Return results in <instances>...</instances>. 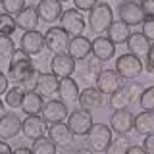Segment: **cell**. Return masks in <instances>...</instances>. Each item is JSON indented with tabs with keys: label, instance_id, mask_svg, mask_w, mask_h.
Segmentation results:
<instances>
[{
	"label": "cell",
	"instance_id": "2",
	"mask_svg": "<svg viewBox=\"0 0 154 154\" xmlns=\"http://www.w3.org/2000/svg\"><path fill=\"white\" fill-rule=\"evenodd\" d=\"M112 21H114V12H112V8H110L108 2H98L89 12V17H87L89 29L98 37L108 31V27L112 25Z\"/></svg>",
	"mask_w": 154,
	"mask_h": 154
},
{
	"label": "cell",
	"instance_id": "32",
	"mask_svg": "<svg viewBox=\"0 0 154 154\" xmlns=\"http://www.w3.org/2000/svg\"><path fill=\"white\" fill-rule=\"evenodd\" d=\"M23 94H25V91H23L21 85H14L12 89H8V93L4 94L6 96V106H10V108H19L21 106V100H23Z\"/></svg>",
	"mask_w": 154,
	"mask_h": 154
},
{
	"label": "cell",
	"instance_id": "22",
	"mask_svg": "<svg viewBox=\"0 0 154 154\" xmlns=\"http://www.w3.org/2000/svg\"><path fill=\"white\" fill-rule=\"evenodd\" d=\"M19 108L23 110L25 116H41L42 108H45V96H41L37 91H27L23 94V100H21Z\"/></svg>",
	"mask_w": 154,
	"mask_h": 154
},
{
	"label": "cell",
	"instance_id": "26",
	"mask_svg": "<svg viewBox=\"0 0 154 154\" xmlns=\"http://www.w3.org/2000/svg\"><path fill=\"white\" fill-rule=\"evenodd\" d=\"M108 38L114 42V45H123V42H127L129 35H131V31H129V25H125L122 19H118V21H112V25L108 27Z\"/></svg>",
	"mask_w": 154,
	"mask_h": 154
},
{
	"label": "cell",
	"instance_id": "50",
	"mask_svg": "<svg viewBox=\"0 0 154 154\" xmlns=\"http://www.w3.org/2000/svg\"><path fill=\"white\" fill-rule=\"evenodd\" d=\"M0 6H2V0H0Z\"/></svg>",
	"mask_w": 154,
	"mask_h": 154
},
{
	"label": "cell",
	"instance_id": "14",
	"mask_svg": "<svg viewBox=\"0 0 154 154\" xmlns=\"http://www.w3.org/2000/svg\"><path fill=\"white\" fill-rule=\"evenodd\" d=\"M123 87V79L118 75L116 69H102V73L96 79V89L102 94H114L116 91H119Z\"/></svg>",
	"mask_w": 154,
	"mask_h": 154
},
{
	"label": "cell",
	"instance_id": "8",
	"mask_svg": "<svg viewBox=\"0 0 154 154\" xmlns=\"http://www.w3.org/2000/svg\"><path fill=\"white\" fill-rule=\"evenodd\" d=\"M69 41H71V37L62 27H50L45 33V45L54 54H64V52H67Z\"/></svg>",
	"mask_w": 154,
	"mask_h": 154
},
{
	"label": "cell",
	"instance_id": "30",
	"mask_svg": "<svg viewBox=\"0 0 154 154\" xmlns=\"http://www.w3.org/2000/svg\"><path fill=\"white\" fill-rule=\"evenodd\" d=\"M56 144L52 143V139L48 137H41V139H35L31 144V152L33 154H56Z\"/></svg>",
	"mask_w": 154,
	"mask_h": 154
},
{
	"label": "cell",
	"instance_id": "51",
	"mask_svg": "<svg viewBox=\"0 0 154 154\" xmlns=\"http://www.w3.org/2000/svg\"><path fill=\"white\" fill-rule=\"evenodd\" d=\"M102 2H106V0H102Z\"/></svg>",
	"mask_w": 154,
	"mask_h": 154
},
{
	"label": "cell",
	"instance_id": "37",
	"mask_svg": "<svg viewBox=\"0 0 154 154\" xmlns=\"http://www.w3.org/2000/svg\"><path fill=\"white\" fill-rule=\"evenodd\" d=\"M125 89H127L129 96H131V102H139V98H141L144 87L141 83H137V81H127V85H125Z\"/></svg>",
	"mask_w": 154,
	"mask_h": 154
},
{
	"label": "cell",
	"instance_id": "11",
	"mask_svg": "<svg viewBox=\"0 0 154 154\" xmlns=\"http://www.w3.org/2000/svg\"><path fill=\"white\" fill-rule=\"evenodd\" d=\"M110 127H112L114 133L118 135H127L129 131L135 129V116L129 108H123V110H114L112 118H110Z\"/></svg>",
	"mask_w": 154,
	"mask_h": 154
},
{
	"label": "cell",
	"instance_id": "49",
	"mask_svg": "<svg viewBox=\"0 0 154 154\" xmlns=\"http://www.w3.org/2000/svg\"><path fill=\"white\" fill-rule=\"evenodd\" d=\"M60 2H69V0H60Z\"/></svg>",
	"mask_w": 154,
	"mask_h": 154
},
{
	"label": "cell",
	"instance_id": "46",
	"mask_svg": "<svg viewBox=\"0 0 154 154\" xmlns=\"http://www.w3.org/2000/svg\"><path fill=\"white\" fill-rule=\"evenodd\" d=\"M14 154H33V152H31V148L19 146V148H16V150H14Z\"/></svg>",
	"mask_w": 154,
	"mask_h": 154
},
{
	"label": "cell",
	"instance_id": "18",
	"mask_svg": "<svg viewBox=\"0 0 154 154\" xmlns=\"http://www.w3.org/2000/svg\"><path fill=\"white\" fill-rule=\"evenodd\" d=\"M91 52H93V42L87 37H83V35L71 37L69 46H67V54L73 58L75 62H85L91 56Z\"/></svg>",
	"mask_w": 154,
	"mask_h": 154
},
{
	"label": "cell",
	"instance_id": "4",
	"mask_svg": "<svg viewBox=\"0 0 154 154\" xmlns=\"http://www.w3.org/2000/svg\"><path fill=\"white\" fill-rule=\"evenodd\" d=\"M112 127L106 123H93L91 131L87 133V144L89 148H93L94 152H104L110 146V143L114 141Z\"/></svg>",
	"mask_w": 154,
	"mask_h": 154
},
{
	"label": "cell",
	"instance_id": "38",
	"mask_svg": "<svg viewBox=\"0 0 154 154\" xmlns=\"http://www.w3.org/2000/svg\"><path fill=\"white\" fill-rule=\"evenodd\" d=\"M141 33L150 42H154V17L152 16H146V17H144V21L141 23Z\"/></svg>",
	"mask_w": 154,
	"mask_h": 154
},
{
	"label": "cell",
	"instance_id": "31",
	"mask_svg": "<svg viewBox=\"0 0 154 154\" xmlns=\"http://www.w3.org/2000/svg\"><path fill=\"white\" fill-rule=\"evenodd\" d=\"M100 73H102V62L96 60L94 56H93V58H87V62H85V71H83L85 79H87V81H96Z\"/></svg>",
	"mask_w": 154,
	"mask_h": 154
},
{
	"label": "cell",
	"instance_id": "12",
	"mask_svg": "<svg viewBox=\"0 0 154 154\" xmlns=\"http://www.w3.org/2000/svg\"><path fill=\"white\" fill-rule=\"evenodd\" d=\"M48 139H52V143L56 144L58 148H69L73 146L75 143V135L71 133V129L67 127V123H50V127H48Z\"/></svg>",
	"mask_w": 154,
	"mask_h": 154
},
{
	"label": "cell",
	"instance_id": "15",
	"mask_svg": "<svg viewBox=\"0 0 154 154\" xmlns=\"http://www.w3.org/2000/svg\"><path fill=\"white\" fill-rule=\"evenodd\" d=\"M21 133L25 135V139H41V137H46L48 129H46V119L42 116H27L23 119V127H21Z\"/></svg>",
	"mask_w": 154,
	"mask_h": 154
},
{
	"label": "cell",
	"instance_id": "27",
	"mask_svg": "<svg viewBox=\"0 0 154 154\" xmlns=\"http://www.w3.org/2000/svg\"><path fill=\"white\" fill-rule=\"evenodd\" d=\"M135 131L139 135H150L154 133V112H143L135 116Z\"/></svg>",
	"mask_w": 154,
	"mask_h": 154
},
{
	"label": "cell",
	"instance_id": "19",
	"mask_svg": "<svg viewBox=\"0 0 154 154\" xmlns=\"http://www.w3.org/2000/svg\"><path fill=\"white\" fill-rule=\"evenodd\" d=\"M58 87H60V79H58L56 75L46 73V71H42V73L37 75L35 91L41 96H45V98H52L54 94H58Z\"/></svg>",
	"mask_w": 154,
	"mask_h": 154
},
{
	"label": "cell",
	"instance_id": "36",
	"mask_svg": "<svg viewBox=\"0 0 154 154\" xmlns=\"http://www.w3.org/2000/svg\"><path fill=\"white\" fill-rule=\"evenodd\" d=\"M2 8H4V14L17 16L25 8V0H2Z\"/></svg>",
	"mask_w": 154,
	"mask_h": 154
},
{
	"label": "cell",
	"instance_id": "45",
	"mask_svg": "<svg viewBox=\"0 0 154 154\" xmlns=\"http://www.w3.org/2000/svg\"><path fill=\"white\" fill-rule=\"evenodd\" d=\"M127 154H146V152H144V148H143V146L131 144V146H129V150H127Z\"/></svg>",
	"mask_w": 154,
	"mask_h": 154
},
{
	"label": "cell",
	"instance_id": "10",
	"mask_svg": "<svg viewBox=\"0 0 154 154\" xmlns=\"http://www.w3.org/2000/svg\"><path fill=\"white\" fill-rule=\"evenodd\" d=\"M67 116H69L67 104L62 102L60 98H48L45 102L42 118L46 119V123H62V122L67 119Z\"/></svg>",
	"mask_w": 154,
	"mask_h": 154
},
{
	"label": "cell",
	"instance_id": "25",
	"mask_svg": "<svg viewBox=\"0 0 154 154\" xmlns=\"http://www.w3.org/2000/svg\"><path fill=\"white\" fill-rule=\"evenodd\" d=\"M125 45H127V50L131 52V54L143 58V56H146L148 48H150V41H148L141 31H135V33L129 35V38H127Z\"/></svg>",
	"mask_w": 154,
	"mask_h": 154
},
{
	"label": "cell",
	"instance_id": "34",
	"mask_svg": "<svg viewBox=\"0 0 154 154\" xmlns=\"http://www.w3.org/2000/svg\"><path fill=\"white\" fill-rule=\"evenodd\" d=\"M139 104L144 112H154V85L152 87H146L143 91L141 98H139Z\"/></svg>",
	"mask_w": 154,
	"mask_h": 154
},
{
	"label": "cell",
	"instance_id": "41",
	"mask_svg": "<svg viewBox=\"0 0 154 154\" xmlns=\"http://www.w3.org/2000/svg\"><path fill=\"white\" fill-rule=\"evenodd\" d=\"M143 148H144V152H146V154H154V133H150V135L144 137Z\"/></svg>",
	"mask_w": 154,
	"mask_h": 154
},
{
	"label": "cell",
	"instance_id": "1",
	"mask_svg": "<svg viewBox=\"0 0 154 154\" xmlns=\"http://www.w3.org/2000/svg\"><path fill=\"white\" fill-rule=\"evenodd\" d=\"M33 75H37L33 60L29 56H25L23 52H16L14 60L8 66V79H12L16 85H21L27 79H31Z\"/></svg>",
	"mask_w": 154,
	"mask_h": 154
},
{
	"label": "cell",
	"instance_id": "6",
	"mask_svg": "<svg viewBox=\"0 0 154 154\" xmlns=\"http://www.w3.org/2000/svg\"><path fill=\"white\" fill-rule=\"evenodd\" d=\"M85 25H87V23H85V19H83V16H81L79 10H75V8L64 10V14H62V17H60V27L64 29L69 37L83 35Z\"/></svg>",
	"mask_w": 154,
	"mask_h": 154
},
{
	"label": "cell",
	"instance_id": "7",
	"mask_svg": "<svg viewBox=\"0 0 154 154\" xmlns=\"http://www.w3.org/2000/svg\"><path fill=\"white\" fill-rule=\"evenodd\" d=\"M45 48H46L45 35L38 31H25L21 35V38H19V52H23L29 58L38 56Z\"/></svg>",
	"mask_w": 154,
	"mask_h": 154
},
{
	"label": "cell",
	"instance_id": "24",
	"mask_svg": "<svg viewBox=\"0 0 154 154\" xmlns=\"http://www.w3.org/2000/svg\"><path fill=\"white\" fill-rule=\"evenodd\" d=\"M102 102H104V94L100 93L96 87H87V89L81 91V94H79V106L83 110H89V112L100 108Z\"/></svg>",
	"mask_w": 154,
	"mask_h": 154
},
{
	"label": "cell",
	"instance_id": "9",
	"mask_svg": "<svg viewBox=\"0 0 154 154\" xmlns=\"http://www.w3.org/2000/svg\"><path fill=\"white\" fill-rule=\"evenodd\" d=\"M118 16L125 25L135 27V25H141L144 21L146 14L143 12V8H141L139 2H122L118 6Z\"/></svg>",
	"mask_w": 154,
	"mask_h": 154
},
{
	"label": "cell",
	"instance_id": "28",
	"mask_svg": "<svg viewBox=\"0 0 154 154\" xmlns=\"http://www.w3.org/2000/svg\"><path fill=\"white\" fill-rule=\"evenodd\" d=\"M129 104H131V96H129L127 89H125V85H123L119 91H116L114 94H110V108H114V110H123V108H129Z\"/></svg>",
	"mask_w": 154,
	"mask_h": 154
},
{
	"label": "cell",
	"instance_id": "35",
	"mask_svg": "<svg viewBox=\"0 0 154 154\" xmlns=\"http://www.w3.org/2000/svg\"><path fill=\"white\" fill-rule=\"evenodd\" d=\"M129 139H116V141H112L110 143V146L104 150V154H127V150H129Z\"/></svg>",
	"mask_w": 154,
	"mask_h": 154
},
{
	"label": "cell",
	"instance_id": "47",
	"mask_svg": "<svg viewBox=\"0 0 154 154\" xmlns=\"http://www.w3.org/2000/svg\"><path fill=\"white\" fill-rule=\"evenodd\" d=\"M4 114H6V106H4V102L0 100V118H2Z\"/></svg>",
	"mask_w": 154,
	"mask_h": 154
},
{
	"label": "cell",
	"instance_id": "20",
	"mask_svg": "<svg viewBox=\"0 0 154 154\" xmlns=\"http://www.w3.org/2000/svg\"><path fill=\"white\" fill-rule=\"evenodd\" d=\"M79 83L73 79V77H64L60 79V87H58V96H60L62 102L66 104H75L79 102Z\"/></svg>",
	"mask_w": 154,
	"mask_h": 154
},
{
	"label": "cell",
	"instance_id": "21",
	"mask_svg": "<svg viewBox=\"0 0 154 154\" xmlns=\"http://www.w3.org/2000/svg\"><path fill=\"white\" fill-rule=\"evenodd\" d=\"M38 21H41V17H38L37 6H25V8H23L21 12L16 16L17 29H21L23 33H25V31H37Z\"/></svg>",
	"mask_w": 154,
	"mask_h": 154
},
{
	"label": "cell",
	"instance_id": "39",
	"mask_svg": "<svg viewBox=\"0 0 154 154\" xmlns=\"http://www.w3.org/2000/svg\"><path fill=\"white\" fill-rule=\"evenodd\" d=\"M71 2L75 4V10H79V12H91L98 4V0H71Z\"/></svg>",
	"mask_w": 154,
	"mask_h": 154
},
{
	"label": "cell",
	"instance_id": "16",
	"mask_svg": "<svg viewBox=\"0 0 154 154\" xmlns=\"http://www.w3.org/2000/svg\"><path fill=\"white\" fill-rule=\"evenodd\" d=\"M21 127H23V122L19 119V116L14 112H6L0 118V139L2 141L16 139L21 133Z\"/></svg>",
	"mask_w": 154,
	"mask_h": 154
},
{
	"label": "cell",
	"instance_id": "33",
	"mask_svg": "<svg viewBox=\"0 0 154 154\" xmlns=\"http://www.w3.org/2000/svg\"><path fill=\"white\" fill-rule=\"evenodd\" d=\"M16 27H17L16 17L10 16V14H0V35L10 37L14 31H16Z\"/></svg>",
	"mask_w": 154,
	"mask_h": 154
},
{
	"label": "cell",
	"instance_id": "43",
	"mask_svg": "<svg viewBox=\"0 0 154 154\" xmlns=\"http://www.w3.org/2000/svg\"><path fill=\"white\" fill-rule=\"evenodd\" d=\"M8 93V75H4L2 71H0V96Z\"/></svg>",
	"mask_w": 154,
	"mask_h": 154
},
{
	"label": "cell",
	"instance_id": "13",
	"mask_svg": "<svg viewBox=\"0 0 154 154\" xmlns=\"http://www.w3.org/2000/svg\"><path fill=\"white\" fill-rule=\"evenodd\" d=\"M73 71H75V60L67 52L52 56V60H50V73L52 75H56L58 79H64V77H71Z\"/></svg>",
	"mask_w": 154,
	"mask_h": 154
},
{
	"label": "cell",
	"instance_id": "44",
	"mask_svg": "<svg viewBox=\"0 0 154 154\" xmlns=\"http://www.w3.org/2000/svg\"><path fill=\"white\" fill-rule=\"evenodd\" d=\"M0 154H14L12 146H10L6 141H0Z\"/></svg>",
	"mask_w": 154,
	"mask_h": 154
},
{
	"label": "cell",
	"instance_id": "5",
	"mask_svg": "<svg viewBox=\"0 0 154 154\" xmlns=\"http://www.w3.org/2000/svg\"><path fill=\"white\" fill-rule=\"evenodd\" d=\"M66 123H67V127L71 129V133H73L75 137H87V133L93 127V116H91L89 110L77 108L67 116Z\"/></svg>",
	"mask_w": 154,
	"mask_h": 154
},
{
	"label": "cell",
	"instance_id": "3",
	"mask_svg": "<svg viewBox=\"0 0 154 154\" xmlns=\"http://www.w3.org/2000/svg\"><path fill=\"white\" fill-rule=\"evenodd\" d=\"M143 69H144L143 60L139 56L131 54V52L118 56V60H116V71L123 81H135L143 73Z\"/></svg>",
	"mask_w": 154,
	"mask_h": 154
},
{
	"label": "cell",
	"instance_id": "48",
	"mask_svg": "<svg viewBox=\"0 0 154 154\" xmlns=\"http://www.w3.org/2000/svg\"><path fill=\"white\" fill-rule=\"evenodd\" d=\"M122 2H135V0H122Z\"/></svg>",
	"mask_w": 154,
	"mask_h": 154
},
{
	"label": "cell",
	"instance_id": "17",
	"mask_svg": "<svg viewBox=\"0 0 154 154\" xmlns=\"http://www.w3.org/2000/svg\"><path fill=\"white\" fill-rule=\"evenodd\" d=\"M62 4L64 2H60V0H41V2L37 4V12H38L41 21H45V23L58 21V19L62 17V14H64Z\"/></svg>",
	"mask_w": 154,
	"mask_h": 154
},
{
	"label": "cell",
	"instance_id": "42",
	"mask_svg": "<svg viewBox=\"0 0 154 154\" xmlns=\"http://www.w3.org/2000/svg\"><path fill=\"white\" fill-rule=\"evenodd\" d=\"M139 4H141L143 12L146 14V16L154 17V0H139Z\"/></svg>",
	"mask_w": 154,
	"mask_h": 154
},
{
	"label": "cell",
	"instance_id": "29",
	"mask_svg": "<svg viewBox=\"0 0 154 154\" xmlns=\"http://www.w3.org/2000/svg\"><path fill=\"white\" fill-rule=\"evenodd\" d=\"M16 56V42L12 37L0 35V62H12Z\"/></svg>",
	"mask_w": 154,
	"mask_h": 154
},
{
	"label": "cell",
	"instance_id": "40",
	"mask_svg": "<svg viewBox=\"0 0 154 154\" xmlns=\"http://www.w3.org/2000/svg\"><path fill=\"white\" fill-rule=\"evenodd\" d=\"M146 60H144V69L148 71V73H154V42H150V48H148L146 52Z\"/></svg>",
	"mask_w": 154,
	"mask_h": 154
},
{
	"label": "cell",
	"instance_id": "23",
	"mask_svg": "<svg viewBox=\"0 0 154 154\" xmlns=\"http://www.w3.org/2000/svg\"><path fill=\"white\" fill-rule=\"evenodd\" d=\"M116 54V45L112 41H110L108 37H96L94 41H93V56L96 58V60H100V62H108V60H112Z\"/></svg>",
	"mask_w": 154,
	"mask_h": 154
}]
</instances>
